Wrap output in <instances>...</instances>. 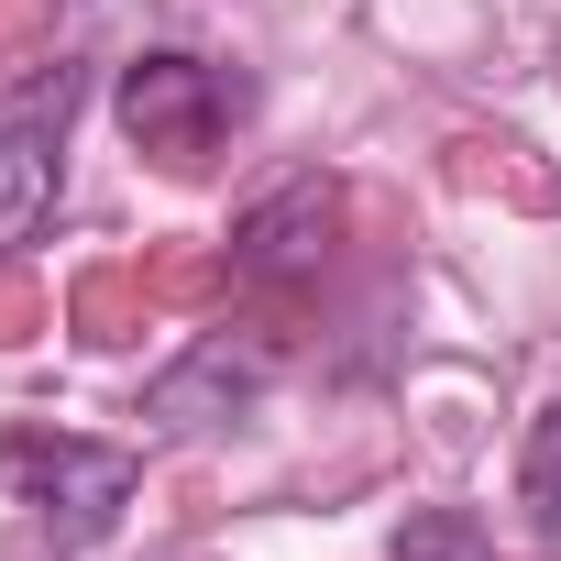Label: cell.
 Segmentation results:
<instances>
[{"mask_svg": "<svg viewBox=\"0 0 561 561\" xmlns=\"http://www.w3.org/2000/svg\"><path fill=\"white\" fill-rule=\"evenodd\" d=\"M133 451H111V440H78V430H12L0 440V484H12L56 539H100L111 517H122V495H133Z\"/></svg>", "mask_w": 561, "mask_h": 561, "instance_id": "1", "label": "cell"}, {"mask_svg": "<svg viewBox=\"0 0 561 561\" xmlns=\"http://www.w3.org/2000/svg\"><path fill=\"white\" fill-rule=\"evenodd\" d=\"M122 122H133L144 154L209 165V144L242 122V89H231L220 67H198V56H133V67H122Z\"/></svg>", "mask_w": 561, "mask_h": 561, "instance_id": "2", "label": "cell"}, {"mask_svg": "<svg viewBox=\"0 0 561 561\" xmlns=\"http://www.w3.org/2000/svg\"><path fill=\"white\" fill-rule=\"evenodd\" d=\"M67 111H78V67H45L34 89L0 100V253L34 242L56 209V154H67Z\"/></svg>", "mask_w": 561, "mask_h": 561, "instance_id": "3", "label": "cell"}, {"mask_svg": "<svg viewBox=\"0 0 561 561\" xmlns=\"http://www.w3.org/2000/svg\"><path fill=\"white\" fill-rule=\"evenodd\" d=\"M264 375H275V353H264V342L209 331V342H198L176 375H154V397H144V408H154L165 430H220L231 408H253V397H264Z\"/></svg>", "mask_w": 561, "mask_h": 561, "instance_id": "4", "label": "cell"}, {"mask_svg": "<svg viewBox=\"0 0 561 561\" xmlns=\"http://www.w3.org/2000/svg\"><path fill=\"white\" fill-rule=\"evenodd\" d=\"M331 231V187L320 176H298L275 209H253L242 220V275H287V264H309V242Z\"/></svg>", "mask_w": 561, "mask_h": 561, "instance_id": "5", "label": "cell"}, {"mask_svg": "<svg viewBox=\"0 0 561 561\" xmlns=\"http://www.w3.org/2000/svg\"><path fill=\"white\" fill-rule=\"evenodd\" d=\"M517 495H528V528L561 550V397L539 408V430H528V462H517Z\"/></svg>", "mask_w": 561, "mask_h": 561, "instance_id": "6", "label": "cell"}, {"mask_svg": "<svg viewBox=\"0 0 561 561\" xmlns=\"http://www.w3.org/2000/svg\"><path fill=\"white\" fill-rule=\"evenodd\" d=\"M397 561H495V550H484V528L462 506H430V517L397 528Z\"/></svg>", "mask_w": 561, "mask_h": 561, "instance_id": "7", "label": "cell"}]
</instances>
